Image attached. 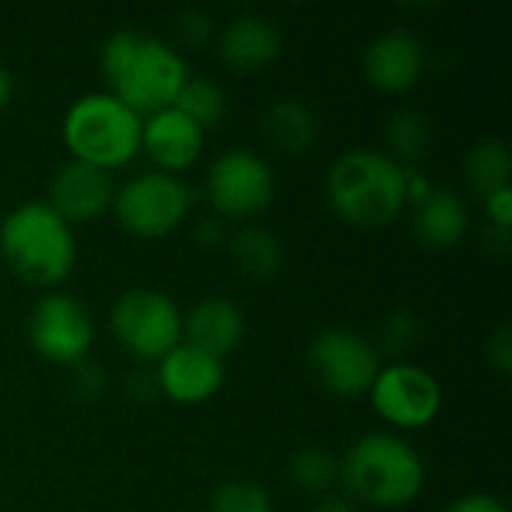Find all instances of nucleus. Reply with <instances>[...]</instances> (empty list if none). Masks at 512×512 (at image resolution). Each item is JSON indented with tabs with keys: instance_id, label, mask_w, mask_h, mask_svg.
<instances>
[{
	"instance_id": "nucleus-12",
	"label": "nucleus",
	"mask_w": 512,
	"mask_h": 512,
	"mask_svg": "<svg viewBox=\"0 0 512 512\" xmlns=\"http://www.w3.org/2000/svg\"><path fill=\"white\" fill-rule=\"evenodd\" d=\"M117 183L111 171L66 159L54 168L48 180V204L69 222V225H87L105 216L114 204Z\"/></svg>"
},
{
	"instance_id": "nucleus-21",
	"label": "nucleus",
	"mask_w": 512,
	"mask_h": 512,
	"mask_svg": "<svg viewBox=\"0 0 512 512\" xmlns=\"http://www.w3.org/2000/svg\"><path fill=\"white\" fill-rule=\"evenodd\" d=\"M465 180L486 201L489 195L512 186L510 147L501 138H480L465 153Z\"/></svg>"
},
{
	"instance_id": "nucleus-13",
	"label": "nucleus",
	"mask_w": 512,
	"mask_h": 512,
	"mask_svg": "<svg viewBox=\"0 0 512 512\" xmlns=\"http://www.w3.org/2000/svg\"><path fill=\"white\" fill-rule=\"evenodd\" d=\"M426 72V48L411 30H384L363 51V75L381 93H408Z\"/></svg>"
},
{
	"instance_id": "nucleus-31",
	"label": "nucleus",
	"mask_w": 512,
	"mask_h": 512,
	"mask_svg": "<svg viewBox=\"0 0 512 512\" xmlns=\"http://www.w3.org/2000/svg\"><path fill=\"white\" fill-rule=\"evenodd\" d=\"M483 204H486V213H489V225H492V231H498V234H510L512 186L510 189H501V192H495V195H489Z\"/></svg>"
},
{
	"instance_id": "nucleus-29",
	"label": "nucleus",
	"mask_w": 512,
	"mask_h": 512,
	"mask_svg": "<svg viewBox=\"0 0 512 512\" xmlns=\"http://www.w3.org/2000/svg\"><path fill=\"white\" fill-rule=\"evenodd\" d=\"M486 360L495 372L510 375L512 372V330L510 324H501L492 330V336L486 339Z\"/></svg>"
},
{
	"instance_id": "nucleus-7",
	"label": "nucleus",
	"mask_w": 512,
	"mask_h": 512,
	"mask_svg": "<svg viewBox=\"0 0 512 512\" xmlns=\"http://www.w3.org/2000/svg\"><path fill=\"white\" fill-rule=\"evenodd\" d=\"M114 342L135 360L159 363L183 342V312L159 288L123 291L108 315Z\"/></svg>"
},
{
	"instance_id": "nucleus-28",
	"label": "nucleus",
	"mask_w": 512,
	"mask_h": 512,
	"mask_svg": "<svg viewBox=\"0 0 512 512\" xmlns=\"http://www.w3.org/2000/svg\"><path fill=\"white\" fill-rule=\"evenodd\" d=\"M180 36H183V42H189V45H207V42H213L216 39V21H213V15L210 12H204V9H186L183 15H180Z\"/></svg>"
},
{
	"instance_id": "nucleus-16",
	"label": "nucleus",
	"mask_w": 512,
	"mask_h": 512,
	"mask_svg": "<svg viewBox=\"0 0 512 512\" xmlns=\"http://www.w3.org/2000/svg\"><path fill=\"white\" fill-rule=\"evenodd\" d=\"M216 54L219 60L243 75L261 72L282 51V33L273 18L258 12H240L228 18L216 30Z\"/></svg>"
},
{
	"instance_id": "nucleus-8",
	"label": "nucleus",
	"mask_w": 512,
	"mask_h": 512,
	"mask_svg": "<svg viewBox=\"0 0 512 512\" xmlns=\"http://www.w3.org/2000/svg\"><path fill=\"white\" fill-rule=\"evenodd\" d=\"M276 177L270 162L246 147L225 150L207 171V201L225 222H246L273 204Z\"/></svg>"
},
{
	"instance_id": "nucleus-2",
	"label": "nucleus",
	"mask_w": 512,
	"mask_h": 512,
	"mask_svg": "<svg viewBox=\"0 0 512 512\" xmlns=\"http://www.w3.org/2000/svg\"><path fill=\"white\" fill-rule=\"evenodd\" d=\"M339 483L357 504L402 510L423 495L426 465L405 438L393 432H366L339 456Z\"/></svg>"
},
{
	"instance_id": "nucleus-1",
	"label": "nucleus",
	"mask_w": 512,
	"mask_h": 512,
	"mask_svg": "<svg viewBox=\"0 0 512 512\" xmlns=\"http://www.w3.org/2000/svg\"><path fill=\"white\" fill-rule=\"evenodd\" d=\"M99 69L114 99L138 117L171 108L189 78L183 54L162 36L144 30H117L102 42Z\"/></svg>"
},
{
	"instance_id": "nucleus-4",
	"label": "nucleus",
	"mask_w": 512,
	"mask_h": 512,
	"mask_svg": "<svg viewBox=\"0 0 512 512\" xmlns=\"http://www.w3.org/2000/svg\"><path fill=\"white\" fill-rule=\"evenodd\" d=\"M0 258L21 282L54 288L75 270V231L48 201H24L0 222Z\"/></svg>"
},
{
	"instance_id": "nucleus-19",
	"label": "nucleus",
	"mask_w": 512,
	"mask_h": 512,
	"mask_svg": "<svg viewBox=\"0 0 512 512\" xmlns=\"http://www.w3.org/2000/svg\"><path fill=\"white\" fill-rule=\"evenodd\" d=\"M264 138L288 156H300L306 153L315 138H318V117L315 111L297 99V96H285L276 99L267 111H264Z\"/></svg>"
},
{
	"instance_id": "nucleus-5",
	"label": "nucleus",
	"mask_w": 512,
	"mask_h": 512,
	"mask_svg": "<svg viewBox=\"0 0 512 512\" xmlns=\"http://www.w3.org/2000/svg\"><path fill=\"white\" fill-rule=\"evenodd\" d=\"M141 120L144 117H138L108 90H96L78 96L66 108L60 135L69 159L111 171L141 153Z\"/></svg>"
},
{
	"instance_id": "nucleus-22",
	"label": "nucleus",
	"mask_w": 512,
	"mask_h": 512,
	"mask_svg": "<svg viewBox=\"0 0 512 512\" xmlns=\"http://www.w3.org/2000/svg\"><path fill=\"white\" fill-rule=\"evenodd\" d=\"M429 141H432V126L423 111L399 108L390 114L384 126V144H387L384 153L396 159L402 168H411L417 159H423L429 150Z\"/></svg>"
},
{
	"instance_id": "nucleus-27",
	"label": "nucleus",
	"mask_w": 512,
	"mask_h": 512,
	"mask_svg": "<svg viewBox=\"0 0 512 512\" xmlns=\"http://www.w3.org/2000/svg\"><path fill=\"white\" fill-rule=\"evenodd\" d=\"M69 390H72L75 399L93 402V399H99L108 390V372L87 357V360L69 366Z\"/></svg>"
},
{
	"instance_id": "nucleus-32",
	"label": "nucleus",
	"mask_w": 512,
	"mask_h": 512,
	"mask_svg": "<svg viewBox=\"0 0 512 512\" xmlns=\"http://www.w3.org/2000/svg\"><path fill=\"white\" fill-rule=\"evenodd\" d=\"M444 512H510V507L489 492H471V495L456 498Z\"/></svg>"
},
{
	"instance_id": "nucleus-9",
	"label": "nucleus",
	"mask_w": 512,
	"mask_h": 512,
	"mask_svg": "<svg viewBox=\"0 0 512 512\" xmlns=\"http://www.w3.org/2000/svg\"><path fill=\"white\" fill-rule=\"evenodd\" d=\"M306 363L312 378L327 393L339 399H357L369 393L381 369V348L357 330L330 327L312 339Z\"/></svg>"
},
{
	"instance_id": "nucleus-25",
	"label": "nucleus",
	"mask_w": 512,
	"mask_h": 512,
	"mask_svg": "<svg viewBox=\"0 0 512 512\" xmlns=\"http://www.w3.org/2000/svg\"><path fill=\"white\" fill-rule=\"evenodd\" d=\"M210 512H276L273 498L264 486L252 480H225L213 498H210Z\"/></svg>"
},
{
	"instance_id": "nucleus-14",
	"label": "nucleus",
	"mask_w": 512,
	"mask_h": 512,
	"mask_svg": "<svg viewBox=\"0 0 512 512\" xmlns=\"http://www.w3.org/2000/svg\"><path fill=\"white\" fill-rule=\"evenodd\" d=\"M153 381L165 399L177 405H201L222 390L225 360L180 342L156 363Z\"/></svg>"
},
{
	"instance_id": "nucleus-24",
	"label": "nucleus",
	"mask_w": 512,
	"mask_h": 512,
	"mask_svg": "<svg viewBox=\"0 0 512 512\" xmlns=\"http://www.w3.org/2000/svg\"><path fill=\"white\" fill-rule=\"evenodd\" d=\"M174 108L180 114H186L198 129H213L225 111H228V96L225 90L213 81V78H204V75H189L186 84L180 87L177 99H174Z\"/></svg>"
},
{
	"instance_id": "nucleus-3",
	"label": "nucleus",
	"mask_w": 512,
	"mask_h": 512,
	"mask_svg": "<svg viewBox=\"0 0 512 512\" xmlns=\"http://www.w3.org/2000/svg\"><path fill=\"white\" fill-rule=\"evenodd\" d=\"M324 189L342 222L357 228H384L408 207V168L384 150L357 147L330 165Z\"/></svg>"
},
{
	"instance_id": "nucleus-6",
	"label": "nucleus",
	"mask_w": 512,
	"mask_h": 512,
	"mask_svg": "<svg viewBox=\"0 0 512 512\" xmlns=\"http://www.w3.org/2000/svg\"><path fill=\"white\" fill-rule=\"evenodd\" d=\"M111 213L129 237L162 240L192 213V189L177 174L144 171L117 186Z\"/></svg>"
},
{
	"instance_id": "nucleus-35",
	"label": "nucleus",
	"mask_w": 512,
	"mask_h": 512,
	"mask_svg": "<svg viewBox=\"0 0 512 512\" xmlns=\"http://www.w3.org/2000/svg\"><path fill=\"white\" fill-rule=\"evenodd\" d=\"M12 93H15V78H12V72L0 63V111L12 102Z\"/></svg>"
},
{
	"instance_id": "nucleus-10",
	"label": "nucleus",
	"mask_w": 512,
	"mask_h": 512,
	"mask_svg": "<svg viewBox=\"0 0 512 512\" xmlns=\"http://www.w3.org/2000/svg\"><path fill=\"white\" fill-rule=\"evenodd\" d=\"M93 318L81 300L63 291H45L27 312V342L30 348L54 363V366H75L90 357L93 348Z\"/></svg>"
},
{
	"instance_id": "nucleus-18",
	"label": "nucleus",
	"mask_w": 512,
	"mask_h": 512,
	"mask_svg": "<svg viewBox=\"0 0 512 512\" xmlns=\"http://www.w3.org/2000/svg\"><path fill=\"white\" fill-rule=\"evenodd\" d=\"M411 231L420 246L447 252L462 243L468 234V207L453 189L432 186L423 198L414 201Z\"/></svg>"
},
{
	"instance_id": "nucleus-33",
	"label": "nucleus",
	"mask_w": 512,
	"mask_h": 512,
	"mask_svg": "<svg viewBox=\"0 0 512 512\" xmlns=\"http://www.w3.org/2000/svg\"><path fill=\"white\" fill-rule=\"evenodd\" d=\"M309 512H363L360 504L354 498H348L345 492H330V495H321L315 498L312 510Z\"/></svg>"
},
{
	"instance_id": "nucleus-17",
	"label": "nucleus",
	"mask_w": 512,
	"mask_h": 512,
	"mask_svg": "<svg viewBox=\"0 0 512 512\" xmlns=\"http://www.w3.org/2000/svg\"><path fill=\"white\" fill-rule=\"evenodd\" d=\"M246 336V315L231 297H204L183 315V342L225 360Z\"/></svg>"
},
{
	"instance_id": "nucleus-11",
	"label": "nucleus",
	"mask_w": 512,
	"mask_h": 512,
	"mask_svg": "<svg viewBox=\"0 0 512 512\" xmlns=\"http://www.w3.org/2000/svg\"><path fill=\"white\" fill-rule=\"evenodd\" d=\"M369 399L375 414L393 429H426L444 408V387L429 369L408 360H393L378 369Z\"/></svg>"
},
{
	"instance_id": "nucleus-30",
	"label": "nucleus",
	"mask_w": 512,
	"mask_h": 512,
	"mask_svg": "<svg viewBox=\"0 0 512 512\" xmlns=\"http://www.w3.org/2000/svg\"><path fill=\"white\" fill-rule=\"evenodd\" d=\"M192 237H195V243L198 246H204V249H219V246H225L228 243V222L222 219V216H216V213H207V216H201L198 222H195V231H192Z\"/></svg>"
},
{
	"instance_id": "nucleus-20",
	"label": "nucleus",
	"mask_w": 512,
	"mask_h": 512,
	"mask_svg": "<svg viewBox=\"0 0 512 512\" xmlns=\"http://www.w3.org/2000/svg\"><path fill=\"white\" fill-rule=\"evenodd\" d=\"M231 264L240 276L246 279H270L279 273L282 267V243L273 231L261 228V225H243L237 228L228 243H225Z\"/></svg>"
},
{
	"instance_id": "nucleus-23",
	"label": "nucleus",
	"mask_w": 512,
	"mask_h": 512,
	"mask_svg": "<svg viewBox=\"0 0 512 512\" xmlns=\"http://www.w3.org/2000/svg\"><path fill=\"white\" fill-rule=\"evenodd\" d=\"M288 480L294 489H300L312 498L330 495L339 486V456L318 444L300 447L288 459Z\"/></svg>"
},
{
	"instance_id": "nucleus-26",
	"label": "nucleus",
	"mask_w": 512,
	"mask_h": 512,
	"mask_svg": "<svg viewBox=\"0 0 512 512\" xmlns=\"http://www.w3.org/2000/svg\"><path fill=\"white\" fill-rule=\"evenodd\" d=\"M381 342L387 351L393 354H405L420 342V318L411 309H396L390 312V318L384 321L381 330Z\"/></svg>"
},
{
	"instance_id": "nucleus-34",
	"label": "nucleus",
	"mask_w": 512,
	"mask_h": 512,
	"mask_svg": "<svg viewBox=\"0 0 512 512\" xmlns=\"http://www.w3.org/2000/svg\"><path fill=\"white\" fill-rule=\"evenodd\" d=\"M126 393L135 396L138 402H147L150 396H156V381H153V375L135 372L132 378H126Z\"/></svg>"
},
{
	"instance_id": "nucleus-15",
	"label": "nucleus",
	"mask_w": 512,
	"mask_h": 512,
	"mask_svg": "<svg viewBox=\"0 0 512 512\" xmlns=\"http://www.w3.org/2000/svg\"><path fill=\"white\" fill-rule=\"evenodd\" d=\"M141 150L153 162V171L180 177L201 159L204 129L171 105L141 120Z\"/></svg>"
}]
</instances>
